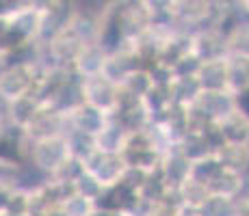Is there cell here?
Listing matches in <instances>:
<instances>
[{
  "instance_id": "28",
  "label": "cell",
  "mask_w": 249,
  "mask_h": 216,
  "mask_svg": "<svg viewBox=\"0 0 249 216\" xmlns=\"http://www.w3.org/2000/svg\"><path fill=\"white\" fill-rule=\"evenodd\" d=\"M221 171H223V166H221V162H219V158L214 156V153H210V156L202 158V160L193 162V166H191V177L208 186Z\"/></svg>"
},
{
  "instance_id": "14",
  "label": "cell",
  "mask_w": 249,
  "mask_h": 216,
  "mask_svg": "<svg viewBox=\"0 0 249 216\" xmlns=\"http://www.w3.org/2000/svg\"><path fill=\"white\" fill-rule=\"evenodd\" d=\"M197 80L202 84V91H223L228 89V61L213 59L204 61L197 71ZM230 91V89H228Z\"/></svg>"
},
{
  "instance_id": "11",
  "label": "cell",
  "mask_w": 249,
  "mask_h": 216,
  "mask_svg": "<svg viewBox=\"0 0 249 216\" xmlns=\"http://www.w3.org/2000/svg\"><path fill=\"white\" fill-rule=\"evenodd\" d=\"M107 56H108V52L104 50L98 41L87 43V46L80 50L78 59L74 61V67H71V69H74L80 78H91V76H98V74H102V71H104Z\"/></svg>"
},
{
  "instance_id": "16",
  "label": "cell",
  "mask_w": 249,
  "mask_h": 216,
  "mask_svg": "<svg viewBox=\"0 0 249 216\" xmlns=\"http://www.w3.org/2000/svg\"><path fill=\"white\" fill-rule=\"evenodd\" d=\"M108 117H111V115H107L104 110L91 106V104H83V106L76 108L74 113L70 115V123H71V128L83 130V132H89L95 136L100 130L107 126Z\"/></svg>"
},
{
  "instance_id": "25",
  "label": "cell",
  "mask_w": 249,
  "mask_h": 216,
  "mask_svg": "<svg viewBox=\"0 0 249 216\" xmlns=\"http://www.w3.org/2000/svg\"><path fill=\"white\" fill-rule=\"evenodd\" d=\"M68 138V147H70V153L74 158H80V160H87V158L98 150L95 145V136L89 132H83V130H76V128H70V132L65 134Z\"/></svg>"
},
{
  "instance_id": "3",
  "label": "cell",
  "mask_w": 249,
  "mask_h": 216,
  "mask_svg": "<svg viewBox=\"0 0 249 216\" xmlns=\"http://www.w3.org/2000/svg\"><path fill=\"white\" fill-rule=\"evenodd\" d=\"M70 156L71 153L68 147V138H65V134H61V136L41 138V141L33 143V151L28 160L35 162L39 169H44L46 173L52 175Z\"/></svg>"
},
{
  "instance_id": "30",
  "label": "cell",
  "mask_w": 249,
  "mask_h": 216,
  "mask_svg": "<svg viewBox=\"0 0 249 216\" xmlns=\"http://www.w3.org/2000/svg\"><path fill=\"white\" fill-rule=\"evenodd\" d=\"M85 171H87V169H85V160L70 156L68 160H65L63 165L59 166V169L52 173V180H56V182H70V184H74V182L78 180V177L83 175Z\"/></svg>"
},
{
  "instance_id": "41",
  "label": "cell",
  "mask_w": 249,
  "mask_h": 216,
  "mask_svg": "<svg viewBox=\"0 0 249 216\" xmlns=\"http://www.w3.org/2000/svg\"><path fill=\"white\" fill-rule=\"evenodd\" d=\"M238 216H249V214H238Z\"/></svg>"
},
{
  "instance_id": "38",
  "label": "cell",
  "mask_w": 249,
  "mask_h": 216,
  "mask_svg": "<svg viewBox=\"0 0 249 216\" xmlns=\"http://www.w3.org/2000/svg\"><path fill=\"white\" fill-rule=\"evenodd\" d=\"M93 216H128L126 212H119V210H98Z\"/></svg>"
},
{
  "instance_id": "29",
  "label": "cell",
  "mask_w": 249,
  "mask_h": 216,
  "mask_svg": "<svg viewBox=\"0 0 249 216\" xmlns=\"http://www.w3.org/2000/svg\"><path fill=\"white\" fill-rule=\"evenodd\" d=\"M228 54L249 56V24H241L228 33Z\"/></svg>"
},
{
  "instance_id": "40",
  "label": "cell",
  "mask_w": 249,
  "mask_h": 216,
  "mask_svg": "<svg viewBox=\"0 0 249 216\" xmlns=\"http://www.w3.org/2000/svg\"><path fill=\"white\" fill-rule=\"evenodd\" d=\"M247 188H249V175H247Z\"/></svg>"
},
{
  "instance_id": "4",
  "label": "cell",
  "mask_w": 249,
  "mask_h": 216,
  "mask_svg": "<svg viewBox=\"0 0 249 216\" xmlns=\"http://www.w3.org/2000/svg\"><path fill=\"white\" fill-rule=\"evenodd\" d=\"M83 95L85 104L104 110L107 115H113L117 110V98H119V84L107 78L104 74L83 78Z\"/></svg>"
},
{
  "instance_id": "12",
  "label": "cell",
  "mask_w": 249,
  "mask_h": 216,
  "mask_svg": "<svg viewBox=\"0 0 249 216\" xmlns=\"http://www.w3.org/2000/svg\"><path fill=\"white\" fill-rule=\"evenodd\" d=\"M214 156L219 158L226 171L249 175V143H226Z\"/></svg>"
},
{
  "instance_id": "23",
  "label": "cell",
  "mask_w": 249,
  "mask_h": 216,
  "mask_svg": "<svg viewBox=\"0 0 249 216\" xmlns=\"http://www.w3.org/2000/svg\"><path fill=\"white\" fill-rule=\"evenodd\" d=\"M169 184L165 182V177H162L160 173V166L156 171H152L150 175H147L145 184L141 186V190H139V195H141L143 201H147V203H154V205H160L165 203L167 195H169Z\"/></svg>"
},
{
  "instance_id": "34",
  "label": "cell",
  "mask_w": 249,
  "mask_h": 216,
  "mask_svg": "<svg viewBox=\"0 0 249 216\" xmlns=\"http://www.w3.org/2000/svg\"><path fill=\"white\" fill-rule=\"evenodd\" d=\"M18 173H20V162L0 156V186H13L16 188Z\"/></svg>"
},
{
  "instance_id": "31",
  "label": "cell",
  "mask_w": 249,
  "mask_h": 216,
  "mask_svg": "<svg viewBox=\"0 0 249 216\" xmlns=\"http://www.w3.org/2000/svg\"><path fill=\"white\" fill-rule=\"evenodd\" d=\"M65 210H68L70 216H93L98 212V208H95V201L93 199H87V197L74 193L71 197L63 201Z\"/></svg>"
},
{
  "instance_id": "24",
  "label": "cell",
  "mask_w": 249,
  "mask_h": 216,
  "mask_svg": "<svg viewBox=\"0 0 249 216\" xmlns=\"http://www.w3.org/2000/svg\"><path fill=\"white\" fill-rule=\"evenodd\" d=\"M199 93H202V84H199L197 76H182V78H174V83H171L174 104L189 106Z\"/></svg>"
},
{
  "instance_id": "21",
  "label": "cell",
  "mask_w": 249,
  "mask_h": 216,
  "mask_svg": "<svg viewBox=\"0 0 249 216\" xmlns=\"http://www.w3.org/2000/svg\"><path fill=\"white\" fill-rule=\"evenodd\" d=\"M176 190H178L180 205L191 208V210H199L206 201L210 199L208 186L202 184V182H197V180H193V177H189V180H186L184 184H180Z\"/></svg>"
},
{
  "instance_id": "32",
  "label": "cell",
  "mask_w": 249,
  "mask_h": 216,
  "mask_svg": "<svg viewBox=\"0 0 249 216\" xmlns=\"http://www.w3.org/2000/svg\"><path fill=\"white\" fill-rule=\"evenodd\" d=\"M74 188H76V193L78 195H83V197H87V199H98L100 195H102V190L107 188V186L102 184V182L98 180V177H93L89 171H85L83 175L78 177V180L74 182Z\"/></svg>"
},
{
  "instance_id": "33",
  "label": "cell",
  "mask_w": 249,
  "mask_h": 216,
  "mask_svg": "<svg viewBox=\"0 0 249 216\" xmlns=\"http://www.w3.org/2000/svg\"><path fill=\"white\" fill-rule=\"evenodd\" d=\"M204 61L199 59L197 54H193V52H189V54H184L182 59H178L174 65H171V69H174V76L176 78H182V76H197L199 67H202Z\"/></svg>"
},
{
  "instance_id": "2",
  "label": "cell",
  "mask_w": 249,
  "mask_h": 216,
  "mask_svg": "<svg viewBox=\"0 0 249 216\" xmlns=\"http://www.w3.org/2000/svg\"><path fill=\"white\" fill-rule=\"evenodd\" d=\"M70 128H71L70 115L59 113V110H54L52 106H41L37 110L35 117L31 119V123L24 128V134H26L31 141H41V138L68 134Z\"/></svg>"
},
{
  "instance_id": "7",
  "label": "cell",
  "mask_w": 249,
  "mask_h": 216,
  "mask_svg": "<svg viewBox=\"0 0 249 216\" xmlns=\"http://www.w3.org/2000/svg\"><path fill=\"white\" fill-rule=\"evenodd\" d=\"M139 67H143L141 56H139L135 43L128 41L126 46H122L119 50H115L107 56V65H104L102 74L107 76V78H111L113 83L122 84L132 71L139 69Z\"/></svg>"
},
{
  "instance_id": "17",
  "label": "cell",
  "mask_w": 249,
  "mask_h": 216,
  "mask_svg": "<svg viewBox=\"0 0 249 216\" xmlns=\"http://www.w3.org/2000/svg\"><path fill=\"white\" fill-rule=\"evenodd\" d=\"M228 89L234 95L249 91V56L228 54Z\"/></svg>"
},
{
  "instance_id": "36",
  "label": "cell",
  "mask_w": 249,
  "mask_h": 216,
  "mask_svg": "<svg viewBox=\"0 0 249 216\" xmlns=\"http://www.w3.org/2000/svg\"><path fill=\"white\" fill-rule=\"evenodd\" d=\"M4 121H9V100H4L2 95H0V126H2Z\"/></svg>"
},
{
  "instance_id": "18",
  "label": "cell",
  "mask_w": 249,
  "mask_h": 216,
  "mask_svg": "<svg viewBox=\"0 0 249 216\" xmlns=\"http://www.w3.org/2000/svg\"><path fill=\"white\" fill-rule=\"evenodd\" d=\"M228 143H249V115L241 108H234L228 117L219 121Z\"/></svg>"
},
{
  "instance_id": "9",
  "label": "cell",
  "mask_w": 249,
  "mask_h": 216,
  "mask_svg": "<svg viewBox=\"0 0 249 216\" xmlns=\"http://www.w3.org/2000/svg\"><path fill=\"white\" fill-rule=\"evenodd\" d=\"M191 166H193V162H191L176 145L162 153L160 173H162V177H165V182L169 184V188H178L180 184H184V182L189 180Z\"/></svg>"
},
{
  "instance_id": "8",
  "label": "cell",
  "mask_w": 249,
  "mask_h": 216,
  "mask_svg": "<svg viewBox=\"0 0 249 216\" xmlns=\"http://www.w3.org/2000/svg\"><path fill=\"white\" fill-rule=\"evenodd\" d=\"M193 54H197L202 61L228 56V35L217 26H208L193 33Z\"/></svg>"
},
{
  "instance_id": "26",
  "label": "cell",
  "mask_w": 249,
  "mask_h": 216,
  "mask_svg": "<svg viewBox=\"0 0 249 216\" xmlns=\"http://www.w3.org/2000/svg\"><path fill=\"white\" fill-rule=\"evenodd\" d=\"M197 212H199V216H238L241 214V208H238L236 199L210 195V199L206 201Z\"/></svg>"
},
{
  "instance_id": "19",
  "label": "cell",
  "mask_w": 249,
  "mask_h": 216,
  "mask_svg": "<svg viewBox=\"0 0 249 216\" xmlns=\"http://www.w3.org/2000/svg\"><path fill=\"white\" fill-rule=\"evenodd\" d=\"M41 108L39 100L33 93H26L22 98H16L9 102V121L16 123L18 128H26L31 123V119L37 115V110Z\"/></svg>"
},
{
  "instance_id": "35",
  "label": "cell",
  "mask_w": 249,
  "mask_h": 216,
  "mask_svg": "<svg viewBox=\"0 0 249 216\" xmlns=\"http://www.w3.org/2000/svg\"><path fill=\"white\" fill-rule=\"evenodd\" d=\"M11 190H13V186H0V212H4V210H7Z\"/></svg>"
},
{
  "instance_id": "5",
  "label": "cell",
  "mask_w": 249,
  "mask_h": 216,
  "mask_svg": "<svg viewBox=\"0 0 249 216\" xmlns=\"http://www.w3.org/2000/svg\"><path fill=\"white\" fill-rule=\"evenodd\" d=\"M37 67L33 65H7L0 71V95L4 100H16L31 93L37 83Z\"/></svg>"
},
{
  "instance_id": "39",
  "label": "cell",
  "mask_w": 249,
  "mask_h": 216,
  "mask_svg": "<svg viewBox=\"0 0 249 216\" xmlns=\"http://www.w3.org/2000/svg\"><path fill=\"white\" fill-rule=\"evenodd\" d=\"M0 216H24V214H16V212H9V210H4V212H0Z\"/></svg>"
},
{
  "instance_id": "15",
  "label": "cell",
  "mask_w": 249,
  "mask_h": 216,
  "mask_svg": "<svg viewBox=\"0 0 249 216\" xmlns=\"http://www.w3.org/2000/svg\"><path fill=\"white\" fill-rule=\"evenodd\" d=\"M208 190H210V195L228 197V199H238V197H243L247 193V177L223 169L208 184Z\"/></svg>"
},
{
  "instance_id": "6",
  "label": "cell",
  "mask_w": 249,
  "mask_h": 216,
  "mask_svg": "<svg viewBox=\"0 0 249 216\" xmlns=\"http://www.w3.org/2000/svg\"><path fill=\"white\" fill-rule=\"evenodd\" d=\"M126 160L122 153H111V151H100L95 150L91 156L85 160V169L93 177H98L104 186H113L122 180L124 171H126Z\"/></svg>"
},
{
  "instance_id": "13",
  "label": "cell",
  "mask_w": 249,
  "mask_h": 216,
  "mask_svg": "<svg viewBox=\"0 0 249 216\" xmlns=\"http://www.w3.org/2000/svg\"><path fill=\"white\" fill-rule=\"evenodd\" d=\"M128 134L130 132H128V130L111 115L108 121H107V126L95 134V145H98L100 151L122 153L124 147H126V143H128Z\"/></svg>"
},
{
  "instance_id": "22",
  "label": "cell",
  "mask_w": 249,
  "mask_h": 216,
  "mask_svg": "<svg viewBox=\"0 0 249 216\" xmlns=\"http://www.w3.org/2000/svg\"><path fill=\"white\" fill-rule=\"evenodd\" d=\"M113 117L122 123L128 132H139V130H145L152 123L150 113L147 108L141 104H135V106H128V108H119L113 113Z\"/></svg>"
},
{
  "instance_id": "37",
  "label": "cell",
  "mask_w": 249,
  "mask_h": 216,
  "mask_svg": "<svg viewBox=\"0 0 249 216\" xmlns=\"http://www.w3.org/2000/svg\"><path fill=\"white\" fill-rule=\"evenodd\" d=\"M46 216H70V214H68V210H65L63 203H54V205H52V208L46 212Z\"/></svg>"
},
{
  "instance_id": "10",
  "label": "cell",
  "mask_w": 249,
  "mask_h": 216,
  "mask_svg": "<svg viewBox=\"0 0 249 216\" xmlns=\"http://www.w3.org/2000/svg\"><path fill=\"white\" fill-rule=\"evenodd\" d=\"M85 104V95H83V78L76 74L74 69L70 71V78L65 80V84L61 86L59 95L52 100L50 106L63 115H71L76 108H80Z\"/></svg>"
},
{
  "instance_id": "20",
  "label": "cell",
  "mask_w": 249,
  "mask_h": 216,
  "mask_svg": "<svg viewBox=\"0 0 249 216\" xmlns=\"http://www.w3.org/2000/svg\"><path fill=\"white\" fill-rule=\"evenodd\" d=\"M176 147H178L191 162H197V160H202V158L213 153L208 141H206V136L202 134V130H189V132L176 143Z\"/></svg>"
},
{
  "instance_id": "1",
  "label": "cell",
  "mask_w": 249,
  "mask_h": 216,
  "mask_svg": "<svg viewBox=\"0 0 249 216\" xmlns=\"http://www.w3.org/2000/svg\"><path fill=\"white\" fill-rule=\"evenodd\" d=\"M238 106V100L232 91H202L189 104L191 130H204L206 123H219Z\"/></svg>"
},
{
  "instance_id": "27",
  "label": "cell",
  "mask_w": 249,
  "mask_h": 216,
  "mask_svg": "<svg viewBox=\"0 0 249 216\" xmlns=\"http://www.w3.org/2000/svg\"><path fill=\"white\" fill-rule=\"evenodd\" d=\"M119 86H122V89H126L128 93H132V95H137V98L143 100L152 91V86H154V80H152L150 69H145V67H139V69L132 71V74L128 76V78L124 80Z\"/></svg>"
}]
</instances>
